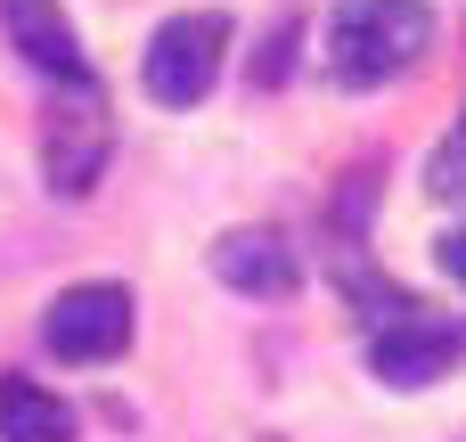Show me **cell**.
Returning <instances> with one entry per match:
<instances>
[{"mask_svg":"<svg viewBox=\"0 0 466 442\" xmlns=\"http://www.w3.org/2000/svg\"><path fill=\"white\" fill-rule=\"evenodd\" d=\"M434 41V8L426 0H352L328 25V74L344 90H377L393 74H410Z\"/></svg>","mask_w":466,"mask_h":442,"instance_id":"6da1fadb","label":"cell"},{"mask_svg":"<svg viewBox=\"0 0 466 442\" xmlns=\"http://www.w3.org/2000/svg\"><path fill=\"white\" fill-rule=\"evenodd\" d=\"M115 156V107H106V82H49V107H41V180L57 197H90L98 172Z\"/></svg>","mask_w":466,"mask_h":442,"instance_id":"7a4b0ae2","label":"cell"},{"mask_svg":"<svg viewBox=\"0 0 466 442\" xmlns=\"http://www.w3.org/2000/svg\"><path fill=\"white\" fill-rule=\"evenodd\" d=\"M221 57H229V16L221 8H180L147 33V57H139V90L156 107H197L213 82H221Z\"/></svg>","mask_w":466,"mask_h":442,"instance_id":"3957f363","label":"cell"},{"mask_svg":"<svg viewBox=\"0 0 466 442\" xmlns=\"http://www.w3.org/2000/svg\"><path fill=\"white\" fill-rule=\"evenodd\" d=\"M131 287L123 279H82V287H66L49 312H41V344H49V361H66V369H98V361H123V344H131Z\"/></svg>","mask_w":466,"mask_h":442,"instance_id":"277c9868","label":"cell"},{"mask_svg":"<svg viewBox=\"0 0 466 442\" xmlns=\"http://www.w3.org/2000/svg\"><path fill=\"white\" fill-rule=\"evenodd\" d=\"M466 361V320H442V312H393V320H377V336H369V369L393 385V394H426V385H442V377H459Z\"/></svg>","mask_w":466,"mask_h":442,"instance_id":"5b68a950","label":"cell"},{"mask_svg":"<svg viewBox=\"0 0 466 442\" xmlns=\"http://www.w3.org/2000/svg\"><path fill=\"white\" fill-rule=\"evenodd\" d=\"M205 271L229 295H254V303H287L303 287V254H295L287 230H221L213 254H205Z\"/></svg>","mask_w":466,"mask_h":442,"instance_id":"8992f818","label":"cell"},{"mask_svg":"<svg viewBox=\"0 0 466 442\" xmlns=\"http://www.w3.org/2000/svg\"><path fill=\"white\" fill-rule=\"evenodd\" d=\"M0 33L16 41L25 66L49 74V82H90V74H98V66L82 57V41H74V25H66L57 0H0Z\"/></svg>","mask_w":466,"mask_h":442,"instance_id":"52a82bcc","label":"cell"},{"mask_svg":"<svg viewBox=\"0 0 466 442\" xmlns=\"http://www.w3.org/2000/svg\"><path fill=\"white\" fill-rule=\"evenodd\" d=\"M74 435H82L74 402H57L33 377H0V442H74Z\"/></svg>","mask_w":466,"mask_h":442,"instance_id":"ba28073f","label":"cell"},{"mask_svg":"<svg viewBox=\"0 0 466 442\" xmlns=\"http://www.w3.org/2000/svg\"><path fill=\"white\" fill-rule=\"evenodd\" d=\"M426 180H434V197H466V139H451V148L434 156V172H426Z\"/></svg>","mask_w":466,"mask_h":442,"instance_id":"9c48e42d","label":"cell"},{"mask_svg":"<svg viewBox=\"0 0 466 442\" xmlns=\"http://www.w3.org/2000/svg\"><path fill=\"white\" fill-rule=\"evenodd\" d=\"M442 271L466 287V230H451V238H442Z\"/></svg>","mask_w":466,"mask_h":442,"instance_id":"30bf717a","label":"cell"},{"mask_svg":"<svg viewBox=\"0 0 466 442\" xmlns=\"http://www.w3.org/2000/svg\"><path fill=\"white\" fill-rule=\"evenodd\" d=\"M459 139H466V123H459Z\"/></svg>","mask_w":466,"mask_h":442,"instance_id":"8fae6325","label":"cell"}]
</instances>
